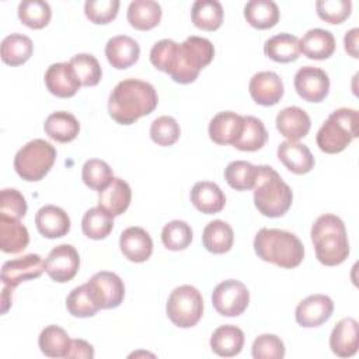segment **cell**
I'll return each instance as SVG.
<instances>
[{"label": "cell", "instance_id": "1", "mask_svg": "<svg viewBox=\"0 0 359 359\" xmlns=\"http://www.w3.org/2000/svg\"><path fill=\"white\" fill-rule=\"evenodd\" d=\"M213 56L212 42L196 35L188 36L182 43L161 39L150 50L151 65L180 84L194 83L201 70L213 60Z\"/></svg>", "mask_w": 359, "mask_h": 359}, {"label": "cell", "instance_id": "2", "mask_svg": "<svg viewBox=\"0 0 359 359\" xmlns=\"http://www.w3.org/2000/svg\"><path fill=\"white\" fill-rule=\"evenodd\" d=\"M158 104L157 91L143 80L126 79L119 81L109 94L108 112L121 125H132L139 118L151 114Z\"/></svg>", "mask_w": 359, "mask_h": 359}, {"label": "cell", "instance_id": "3", "mask_svg": "<svg viewBox=\"0 0 359 359\" xmlns=\"http://www.w3.org/2000/svg\"><path fill=\"white\" fill-rule=\"evenodd\" d=\"M254 250L258 258L280 268H296L304 258V247L300 238L286 230L262 227L254 238Z\"/></svg>", "mask_w": 359, "mask_h": 359}, {"label": "cell", "instance_id": "4", "mask_svg": "<svg viewBox=\"0 0 359 359\" xmlns=\"http://www.w3.org/2000/svg\"><path fill=\"white\" fill-rule=\"evenodd\" d=\"M311 241L317 259L327 266L342 264L349 255V241L344 222L332 215L325 213L317 217L311 226Z\"/></svg>", "mask_w": 359, "mask_h": 359}, {"label": "cell", "instance_id": "5", "mask_svg": "<svg viewBox=\"0 0 359 359\" xmlns=\"http://www.w3.org/2000/svg\"><path fill=\"white\" fill-rule=\"evenodd\" d=\"M254 205L266 217H280L292 206L293 192L280 175L269 165H257Z\"/></svg>", "mask_w": 359, "mask_h": 359}, {"label": "cell", "instance_id": "6", "mask_svg": "<svg viewBox=\"0 0 359 359\" xmlns=\"http://www.w3.org/2000/svg\"><path fill=\"white\" fill-rule=\"evenodd\" d=\"M359 114L352 108H338L325 119L317 132V146L328 154L341 153L358 137Z\"/></svg>", "mask_w": 359, "mask_h": 359}, {"label": "cell", "instance_id": "7", "mask_svg": "<svg viewBox=\"0 0 359 359\" xmlns=\"http://www.w3.org/2000/svg\"><path fill=\"white\" fill-rule=\"evenodd\" d=\"M56 160V149L43 139L25 143L14 157V170L25 181H39L52 168Z\"/></svg>", "mask_w": 359, "mask_h": 359}, {"label": "cell", "instance_id": "8", "mask_svg": "<svg viewBox=\"0 0 359 359\" xmlns=\"http://www.w3.org/2000/svg\"><path fill=\"white\" fill-rule=\"evenodd\" d=\"M165 311L170 321L180 328H191L196 325L203 314V299L201 292L191 285L175 287L168 296Z\"/></svg>", "mask_w": 359, "mask_h": 359}, {"label": "cell", "instance_id": "9", "mask_svg": "<svg viewBox=\"0 0 359 359\" xmlns=\"http://www.w3.org/2000/svg\"><path fill=\"white\" fill-rule=\"evenodd\" d=\"M212 303L219 314L224 317H237L248 307L250 292L243 282L227 279L213 289Z\"/></svg>", "mask_w": 359, "mask_h": 359}, {"label": "cell", "instance_id": "10", "mask_svg": "<svg viewBox=\"0 0 359 359\" xmlns=\"http://www.w3.org/2000/svg\"><path fill=\"white\" fill-rule=\"evenodd\" d=\"M45 262V272L59 283L72 280L80 266L77 250L70 244H60L50 250Z\"/></svg>", "mask_w": 359, "mask_h": 359}, {"label": "cell", "instance_id": "11", "mask_svg": "<svg viewBox=\"0 0 359 359\" xmlns=\"http://www.w3.org/2000/svg\"><path fill=\"white\" fill-rule=\"evenodd\" d=\"M45 271V262L38 254H27L10 261L1 266L3 286L17 287L21 282L39 278Z\"/></svg>", "mask_w": 359, "mask_h": 359}, {"label": "cell", "instance_id": "12", "mask_svg": "<svg viewBox=\"0 0 359 359\" xmlns=\"http://www.w3.org/2000/svg\"><path fill=\"white\" fill-rule=\"evenodd\" d=\"M294 88L297 94L309 102H321L330 91L328 74L314 66H303L294 74Z\"/></svg>", "mask_w": 359, "mask_h": 359}, {"label": "cell", "instance_id": "13", "mask_svg": "<svg viewBox=\"0 0 359 359\" xmlns=\"http://www.w3.org/2000/svg\"><path fill=\"white\" fill-rule=\"evenodd\" d=\"M87 283L90 285L101 309H115L123 302L125 285L116 273L101 271L94 273Z\"/></svg>", "mask_w": 359, "mask_h": 359}, {"label": "cell", "instance_id": "14", "mask_svg": "<svg viewBox=\"0 0 359 359\" xmlns=\"http://www.w3.org/2000/svg\"><path fill=\"white\" fill-rule=\"evenodd\" d=\"M334 311L332 300L325 294H310L303 299L294 311V317L299 325L306 328L323 325Z\"/></svg>", "mask_w": 359, "mask_h": 359}, {"label": "cell", "instance_id": "15", "mask_svg": "<svg viewBox=\"0 0 359 359\" xmlns=\"http://www.w3.org/2000/svg\"><path fill=\"white\" fill-rule=\"evenodd\" d=\"M45 86L56 97L69 98L73 97L81 83L69 62H60L50 65L45 72Z\"/></svg>", "mask_w": 359, "mask_h": 359}, {"label": "cell", "instance_id": "16", "mask_svg": "<svg viewBox=\"0 0 359 359\" xmlns=\"http://www.w3.org/2000/svg\"><path fill=\"white\" fill-rule=\"evenodd\" d=\"M251 98L264 107L275 105L283 97L285 88L280 77L275 72H258L248 84Z\"/></svg>", "mask_w": 359, "mask_h": 359}, {"label": "cell", "instance_id": "17", "mask_svg": "<svg viewBox=\"0 0 359 359\" xmlns=\"http://www.w3.org/2000/svg\"><path fill=\"white\" fill-rule=\"evenodd\" d=\"M119 247L129 261L144 262L153 252V240L144 229L130 226L121 233Z\"/></svg>", "mask_w": 359, "mask_h": 359}, {"label": "cell", "instance_id": "18", "mask_svg": "<svg viewBox=\"0 0 359 359\" xmlns=\"http://www.w3.org/2000/svg\"><path fill=\"white\" fill-rule=\"evenodd\" d=\"M359 325L352 317H345L337 323L330 337V348L339 358H351L358 352Z\"/></svg>", "mask_w": 359, "mask_h": 359}, {"label": "cell", "instance_id": "19", "mask_svg": "<svg viewBox=\"0 0 359 359\" xmlns=\"http://www.w3.org/2000/svg\"><path fill=\"white\" fill-rule=\"evenodd\" d=\"M132 189L129 184L118 177L98 192V206L108 212L111 216L122 215L130 205Z\"/></svg>", "mask_w": 359, "mask_h": 359}, {"label": "cell", "instance_id": "20", "mask_svg": "<svg viewBox=\"0 0 359 359\" xmlns=\"http://www.w3.org/2000/svg\"><path fill=\"white\" fill-rule=\"evenodd\" d=\"M276 129L290 142L304 137L311 126L309 114L299 107H286L276 115Z\"/></svg>", "mask_w": 359, "mask_h": 359}, {"label": "cell", "instance_id": "21", "mask_svg": "<svg viewBox=\"0 0 359 359\" xmlns=\"http://www.w3.org/2000/svg\"><path fill=\"white\" fill-rule=\"evenodd\" d=\"M244 126V116L223 111L216 114L209 123V137L217 144H234L241 135Z\"/></svg>", "mask_w": 359, "mask_h": 359}, {"label": "cell", "instance_id": "22", "mask_svg": "<svg viewBox=\"0 0 359 359\" xmlns=\"http://www.w3.org/2000/svg\"><path fill=\"white\" fill-rule=\"evenodd\" d=\"M38 231L46 238H59L69 233L70 217L59 206L45 205L35 215Z\"/></svg>", "mask_w": 359, "mask_h": 359}, {"label": "cell", "instance_id": "23", "mask_svg": "<svg viewBox=\"0 0 359 359\" xmlns=\"http://www.w3.org/2000/svg\"><path fill=\"white\" fill-rule=\"evenodd\" d=\"M140 55L139 43L128 35H116L108 39L105 45V56L115 69H128L135 65Z\"/></svg>", "mask_w": 359, "mask_h": 359}, {"label": "cell", "instance_id": "24", "mask_svg": "<svg viewBox=\"0 0 359 359\" xmlns=\"http://www.w3.org/2000/svg\"><path fill=\"white\" fill-rule=\"evenodd\" d=\"M279 161L294 174H307L314 168V156L310 149L299 142H282L278 146Z\"/></svg>", "mask_w": 359, "mask_h": 359}, {"label": "cell", "instance_id": "25", "mask_svg": "<svg viewBox=\"0 0 359 359\" xmlns=\"http://www.w3.org/2000/svg\"><path fill=\"white\" fill-rule=\"evenodd\" d=\"M192 205L202 213H219L226 205V196L217 184L210 181H199L191 191Z\"/></svg>", "mask_w": 359, "mask_h": 359}, {"label": "cell", "instance_id": "26", "mask_svg": "<svg viewBox=\"0 0 359 359\" xmlns=\"http://www.w3.org/2000/svg\"><path fill=\"white\" fill-rule=\"evenodd\" d=\"M300 50L309 59H328L335 52V38L330 31L323 28L309 29L300 39Z\"/></svg>", "mask_w": 359, "mask_h": 359}, {"label": "cell", "instance_id": "27", "mask_svg": "<svg viewBox=\"0 0 359 359\" xmlns=\"http://www.w3.org/2000/svg\"><path fill=\"white\" fill-rule=\"evenodd\" d=\"M29 234L27 227L17 219L0 215V248L7 254H18L27 248Z\"/></svg>", "mask_w": 359, "mask_h": 359}, {"label": "cell", "instance_id": "28", "mask_svg": "<svg viewBox=\"0 0 359 359\" xmlns=\"http://www.w3.org/2000/svg\"><path fill=\"white\" fill-rule=\"evenodd\" d=\"M244 346V332L241 328L226 324L216 328L210 337L212 351L222 358H233Z\"/></svg>", "mask_w": 359, "mask_h": 359}, {"label": "cell", "instance_id": "29", "mask_svg": "<svg viewBox=\"0 0 359 359\" xmlns=\"http://www.w3.org/2000/svg\"><path fill=\"white\" fill-rule=\"evenodd\" d=\"M45 133L59 143H69L74 140L80 132V123L77 118L66 111L52 112L43 123Z\"/></svg>", "mask_w": 359, "mask_h": 359}, {"label": "cell", "instance_id": "30", "mask_svg": "<svg viewBox=\"0 0 359 359\" xmlns=\"http://www.w3.org/2000/svg\"><path fill=\"white\" fill-rule=\"evenodd\" d=\"M264 53L279 63H289L299 57L300 50V39L296 35L282 32L271 36L264 43Z\"/></svg>", "mask_w": 359, "mask_h": 359}, {"label": "cell", "instance_id": "31", "mask_svg": "<svg viewBox=\"0 0 359 359\" xmlns=\"http://www.w3.org/2000/svg\"><path fill=\"white\" fill-rule=\"evenodd\" d=\"M161 6L153 0H135L130 1L128 7V21L129 24L140 31H147L154 28L161 20Z\"/></svg>", "mask_w": 359, "mask_h": 359}, {"label": "cell", "instance_id": "32", "mask_svg": "<svg viewBox=\"0 0 359 359\" xmlns=\"http://www.w3.org/2000/svg\"><path fill=\"white\" fill-rule=\"evenodd\" d=\"M234 241V233L229 223L223 220L209 222L202 233L203 247L212 254H224L230 251Z\"/></svg>", "mask_w": 359, "mask_h": 359}, {"label": "cell", "instance_id": "33", "mask_svg": "<svg viewBox=\"0 0 359 359\" xmlns=\"http://www.w3.org/2000/svg\"><path fill=\"white\" fill-rule=\"evenodd\" d=\"M279 7L272 0H251L244 7L247 22L258 29H268L279 21Z\"/></svg>", "mask_w": 359, "mask_h": 359}, {"label": "cell", "instance_id": "34", "mask_svg": "<svg viewBox=\"0 0 359 359\" xmlns=\"http://www.w3.org/2000/svg\"><path fill=\"white\" fill-rule=\"evenodd\" d=\"M34 52L31 38L24 34L14 32L1 41V60L10 66H20L25 63Z\"/></svg>", "mask_w": 359, "mask_h": 359}, {"label": "cell", "instance_id": "35", "mask_svg": "<svg viewBox=\"0 0 359 359\" xmlns=\"http://www.w3.org/2000/svg\"><path fill=\"white\" fill-rule=\"evenodd\" d=\"M66 309L73 317H79V318L93 317L98 310H101V307L87 282L74 287L67 294Z\"/></svg>", "mask_w": 359, "mask_h": 359}, {"label": "cell", "instance_id": "36", "mask_svg": "<svg viewBox=\"0 0 359 359\" xmlns=\"http://www.w3.org/2000/svg\"><path fill=\"white\" fill-rule=\"evenodd\" d=\"M70 342L69 334L59 325L45 327L38 338L39 349L48 358H66Z\"/></svg>", "mask_w": 359, "mask_h": 359}, {"label": "cell", "instance_id": "37", "mask_svg": "<svg viewBox=\"0 0 359 359\" xmlns=\"http://www.w3.org/2000/svg\"><path fill=\"white\" fill-rule=\"evenodd\" d=\"M195 27L203 31H215L223 22V7L217 0H196L191 10Z\"/></svg>", "mask_w": 359, "mask_h": 359}, {"label": "cell", "instance_id": "38", "mask_svg": "<svg viewBox=\"0 0 359 359\" xmlns=\"http://www.w3.org/2000/svg\"><path fill=\"white\" fill-rule=\"evenodd\" d=\"M268 140V132L261 119L247 115L244 116V126L241 135L233 144L236 149L243 151L259 150Z\"/></svg>", "mask_w": 359, "mask_h": 359}, {"label": "cell", "instance_id": "39", "mask_svg": "<svg viewBox=\"0 0 359 359\" xmlns=\"http://www.w3.org/2000/svg\"><path fill=\"white\" fill-rule=\"evenodd\" d=\"M114 229V216L100 206L88 209L81 219V230L91 240L105 238Z\"/></svg>", "mask_w": 359, "mask_h": 359}, {"label": "cell", "instance_id": "40", "mask_svg": "<svg viewBox=\"0 0 359 359\" xmlns=\"http://www.w3.org/2000/svg\"><path fill=\"white\" fill-rule=\"evenodd\" d=\"M20 21L32 29H41L46 27L52 17L50 6L43 0H24L18 4Z\"/></svg>", "mask_w": 359, "mask_h": 359}, {"label": "cell", "instance_id": "41", "mask_svg": "<svg viewBox=\"0 0 359 359\" xmlns=\"http://www.w3.org/2000/svg\"><path fill=\"white\" fill-rule=\"evenodd\" d=\"M258 174V167L244 160H236L224 168L226 182L236 191L252 189Z\"/></svg>", "mask_w": 359, "mask_h": 359}, {"label": "cell", "instance_id": "42", "mask_svg": "<svg viewBox=\"0 0 359 359\" xmlns=\"http://www.w3.org/2000/svg\"><path fill=\"white\" fill-rule=\"evenodd\" d=\"M161 241L171 251H182L192 241V229L184 220H171L163 227Z\"/></svg>", "mask_w": 359, "mask_h": 359}, {"label": "cell", "instance_id": "43", "mask_svg": "<svg viewBox=\"0 0 359 359\" xmlns=\"http://www.w3.org/2000/svg\"><path fill=\"white\" fill-rule=\"evenodd\" d=\"M69 63L73 66L81 86L93 87L100 83L102 70L95 56L90 53H77L69 60Z\"/></svg>", "mask_w": 359, "mask_h": 359}, {"label": "cell", "instance_id": "44", "mask_svg": "<svg viewBox=\"0 0 359 359\" xmlns=\"http://www.w3.org/2000/svg\"><path fill=\"white\" fill-rule=\"evenodd\" d=\"M81 178L88 188L100 192L112 181L114 174L111 167L104 160L90 158L81 168Z\"/></svg>", "mask_w": 359, "mask_h": 359}, {"label": "cell", "instance_id": "45", "mask_svg": "<svg viewBox=\"0 0 359 359\" xmlns=\"http://www.w3.org/2000/svg\"><path fill=\"white\" fill-rule=\"evenodd\" d=\"M180 125L172 116H158L150 125V137L158 146H172L180 139Z\"/></svg>", "mask_w": 359, "mask_h": 359}, {"label": "cell", "instance_id": "46", "mask_svg": "<svg viewBox=\"0 0 359 359\" xmlns=\"http://www.w3.org/2000/svg\"><path fill=\"white\" fill-rule=\"evenodd\" d=\"M318 17L328 24H341L349 15L352 10L351 0H318L316 3Z\"/></svg>", "mask_w": 359, "mask_h": 359}, {"label": "cell", "instance_id": "47", "mask_svg": "<svg viewBox=\"0 0 359 359\" xmlns=\"http://www.w3.org/2000/svg\"><path fill=\"white\" fill-rule=\"evenodd\" d=\"M251 352L254 359H282L285 356V345L279 337L262 334L254 339Z\"/></svg>", "mask_w": 359, "mask_h": 359}, {"label": "cell", "instance_id": "48", "mask_svg": "<svg viewBox=\"0 0 359 359\" xmlns=\"http://www.w3.org/2000/svg\"><path fill=\"white\" fill-rule=\"evenodd\" d=\"M119 10L118 0H87L84 3V14L94 24L111 22Z\"/></svg>", "mask_w": 359, "mask_h": 359}, {"label": "cell", "instance_id": "49", "mask_svg": "<svg viewBox=\"0 0 359 359\" xmlns=\"http://www.w3.org/2000/svg\"><path fill=\"white\" fill-rule=\"evenodd\" d=\"M27 213V202L22 194L14 188H6L0 194V215L20 220Z\"/></svg>", "mask_w": 359, "mask_h": 359}, {"label": "cell", "instance_id": "50", "mask_svg": "<svg viewBox=\"0 0 359 359\" xmlns=\"http://www.w3.org/2000/svg\"><path fill=\"white\" fill-rule=\"evenodd\" d=\"M66 358L93 359L94 358V348H93V345H90L84 339H72Z\"/></svg>", "mask_w": 359, "mask_h": 359}, {"label": "cell", "instance_id": "51", "mask_svg": "<svg viewBox=\"0 0 359 359\" xmlns=\"http://www.w3.org/2000/svg\"><path fill=\"white\" fill-rule=\"evenodd\" d=\"M358 34L359 29L358 28H352L351 31H348L345 34L344 38V45H345V50L352 56V57H359L358 56Z\"/></svg>", "mask_w": 359, "mask_h": 359}, {"label": "cell", "instance_id": "52", "mask_svg": "<svg viewBox=\"0 0 359 359\" xmlns=\"http://www.w3.org/2000/svg\"><path fill=\"white\" fill-rule=\"evenodd\" d=\"M11 292H13V289H10L7 286H3V296H1V303H3L1 311H3V314L8 310V307L11 304Z\"/></svg>", "mask_w": 359, "mask_h": 359}]
</instances>
